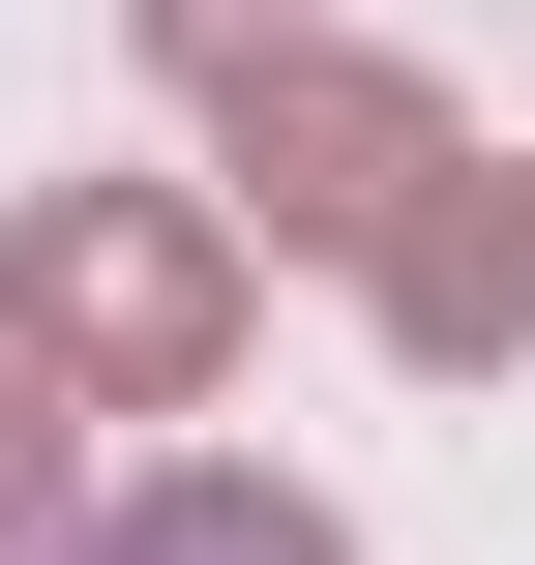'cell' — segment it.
<instances>
[{
	"label": "cell",
	"instance_id": "1",
	"mask_svg": "<svg viewBox=\"0 0 535 565\" xmlns=\"http://www.w3.org/2000/svg\"><path fill=\"white\" fill-rule=\"evenodd\" d=\"M0 358L60 417H208L238 387V209L208 179H30L0 209Z\"/></svg>",
	"mask_w": 535,
	"mask_h": 565
},
{
	"label": "cell",
	"instance_id": "2",
	"mask_svg": "<svg viewBox=\"0 0 535 565\" xmlns=\"http://www.w3.org/2000/svg\"><path fill=\"white\" fill-rule=\"evenodd\" d=\"M208 119H238V179H208V209H238V238H298V268H387V209L447 179V89H417V60H328V30H298V60H238Z\"/></svg>",
	"mask_w": 535,
	"mask_h": 565
},
{
	"label": "cell",
	"instance_id": "3",
	"mask_svg": "<svg viewBox=\"0 0 535 565\" xmlns=\"http://www.w3.org/2000/svg\"><path fill=\"white\" fill-rule=\"evenodd\" d=\"M357 298H387V358H447V387H477V358H535V179H477V149H447V179L387 209V268H357Z\"/></svg>",
	"mask_w": 535,
	"mask_h": 565
},
{
	"label": "cell",
	"instance_id": "4",
	"mask_svg": "<svg viewBox=\"0 0 535 565\" xmlns=\"http://www.w3.org/2000/svg\"><path fill=\"white\" fill-rule=\"evenodd\" d=\"M60 565H357L328 507H268V477H149V507H89Z\"/></svg>",
	"mask_w": 535,
	"mask_h": 565
},
{
	"label": "cell",
	"instance_id": "5",
	"mask_svg": "<svg viewBox=\"0 0 535 565\" xmlns=\"http://www.w3.org/2000/svg\"><path fill=\"white\" fill-rule=\"evenodd\" d=\"M60 536H89V507H60V387L0 358V565H60Z\"/></svg>",
	"mask_w": 535,
	"mask_h": 565
},
{
	"label": "cell",
	"instance_id": "6",
	"mask_svg": "<svg viewBox=\"0 0 535 565\" xmlns=\"http://www.w3.org/2000/svg\"><path fill=\"white\" fill-rule=\"evenodd\" d=\"M298 30H328V0H149V60H179V89H238V60H298Z\"/></svg>",
	"mask_w": 535,
	"mask_h": 565
}]
</instances>
